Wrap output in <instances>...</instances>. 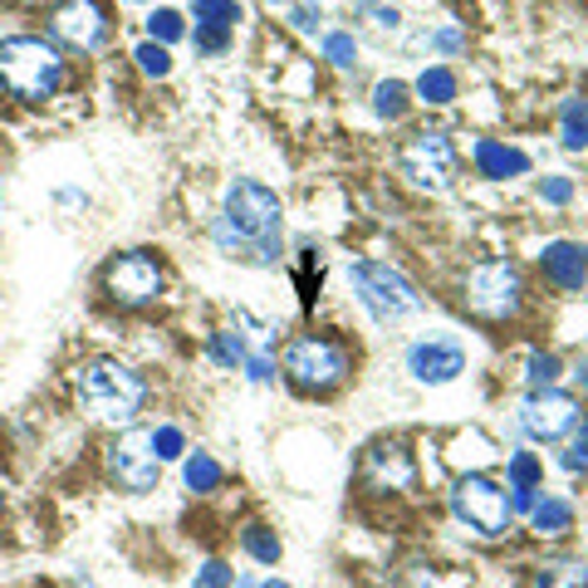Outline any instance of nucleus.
I'll return each mask as SVG.
<instances>
[{
  "label": "nucleus",
  "mask_w": 588,
  "mask_h": 588,
  "mask_svg": "<svg viewBox=\"0 0 588 588\" xmlns=\"http://www.w3.org/2000/svg\"><path fill=\"white\" fill-rule=\"evenodd\" d=\"M280 221H285V207L270 187L251 182V177H235L225 187V207L211 235L231 260H245V265H275L280 260Z\"/></svg>",
  "instance_id": "1"
},
{
  "label": "nucleus",
  "mask_w": 588,
  "mask_h": 588,
  "mask_svg": "<svg viewBox=\"0 0 588 588\" xmlns=\"http://www.w3.org/2000/svg\"><path fill=\"white\" fill-rule=\"evenodd\" d=\"M74 388H78L84 412L98 417V422H113V427L118 422L128 427L147 402V382L128 364H118V358H94V364H84L74 378Z\"/></svg>",
  "instance_id": "2"
},
{
  "label": "nucleus",
  "mask_w": 588,
  "mask_h": 588,
  "mask_svg": "<svg viewBox=\"0 0 588 588\" xmlns=\"http://www.w3.org/2000/svg\"><path fill=\"white\" fill-rule=\"evenodd\" d=\"M0 84L25 104H44L60 94L64 84V60L54 44H44L35 35H10L0 40Z\"/></svg>",
  "instance_id": "3"
},
{
  "label": "nucleus",
  "mask_w": 588,
  "mask_h": 588,
  "mask_svg": "<svg viewBox=\"0 0 588 588\" xmlns=\"http://www.w3.org/2000/svg\"><path fill=\"white\" fill-rule=\"evenodd\" d=\"M348 280H354L358 300H364V309L378 324H398V319H407V314L422 309V294H417V285L402 275V270L382 265V260H358V265L348 270Z\"/></svg>",
  "instance_id": "4"
},
{
  "label": "nucleus",
  "mask_w": 588,
  "mask_h": 588,
  "mask_svg": "<svg viewBox=\"0 0 588 588\" xmlns=\"http://www.w3.org/2000/svg\"><path fill=\"white\" fill-rule=\"evenodd\" d=\"M285 372H290V382L300 392H329V388H338V382H344L348 354H344V344H334V338L300 334L285 348Z\"/></svg>",
  "instance_id": "5"
},
{
  "label": "nucleus",
  "mask_w": 588,
  "mask_h": 588,
  "mask_svg": "<svg viewBox=\"0 0 588 588\" xmlns=\"http://www.w3.org/2000/svg\"><path fill=\"white\" fill-rule=\"evenodd\" d=\"M451 511H456L461 525L476 529V535H485V539H501L515 519L511 495H505L491 476H461L456 491H451Z\"/></svg>",
  "instance_id": "6"
},
{
  "label": "nucleus",
  "mask_w": 588,
  "mask_h": 588,
  "mask_svg": "<svg viewBox=\"0 0 588 588\" xmlns=\"http://www.w3.org/2000/svg\"><path fill=\"white\" fill-rule=\"evenodd\" d=\"M519 300H525V285H519V270L511 260H481L466 275V309L481 319H511Z\"/></svg>",
  "instance_id": "7"
},
{
  "label": "nucleus",
  "mask_w": 588,
  "mask_h": 588,
  "mask_svg": "<svg viewBox=\"0 0 588 588\" xmlns=\"http://www.w3.org/2000/svg\"><path fill=\"white\" fill-rule=\"evenodd\" d=\"M398 167L417 191H447L451 177H456V147H451L447 133L427 128V133H417V138L402 143Z\"/></svg>",
  "instance_id": "8"
},
{
  "label": "nucleus",
  "mask_w": 588,
  "mask_h": 588,
  "mask_svg": "<svg viewBox=\"0 0 588 588\" xmlns=\"http://www.w3.org/2000/svg\"><path fill=\"white\" fill-rule=\"evenodd\" d=\"M157 471H162V461H157L153 451V432H143V427H128L123 437H113L108 447V476L123 485V491L143 495L157 485Z\"/></svg>",
  "instance_id": "9"
},
{
  "label": "nucleus",
  "mask_w": 588,
  "mask_h": 588,
  "mask_svg": "<svg viewBox=\"0 0 588 588\" xmlns=\"http://www.w3.org/2000/svg\"><path fill=\"white\" fill-rule=\"evenodd\" d=\"M104 285H108L113 304H123V309H143V304H153L157 294H162V265H157L153 255H143V251L118 255L108 265Z\"/></svg>",
  "instance_id": "10"
},
{
  "label": "nucleus",
  "mask_w": 588,
  "mask_h": 588,
  "mask_svg": "<svg viewBox=\"0 0 588 588\" xmlns=\"http://www.w3.org/2000/svg\"><path fill=\"white\" fill-rule=\"evenodd\" d=\"M519 427H525L529 441H559L579 427V402L559 388L529 392V398L519 402Z\"/></svg>",
  "instance_id": "11"
},
{
  "label": "nucleus",
  "mask_w": 588,
  "mask_h": 588,
  "mask_svg": "<svg viewBox=\"0 0 588 588\" xmlns=\"http://www.w3.org/2000/svg\"><path fill=\"white\" fill-rule=\"evenodd\" d=\"M407 372H412L417 382H451L466 372V348L456 344L451 334H432V338H417L412 348H407Z\"/></svg>",
  "instance_id": "12"
},
{
  "label": "nucleus",
  "mask_w": 588,
  "mask_h": 588,
  "mask_svg": "<svg viewBox=\"0 0 588 588\" xmlns=\"http://www.w3.org/2000/svg\"><path fill=\"white\" fill-rule=\"evenodd\" d=\"M54 35L78 44V50H98L108 35V20L98 0H70V6L54 10Z\"/></svg>",
  "instance_id": "13"
},
{
  "label": "nucleus",
  "mask_w": 588,
  "mask_h": 588,
  "mask_svg": "<svg viewBox=\"0 0 588 588\" xmlns=\"http://www.w3.org/2000/svg\"><path fill=\"white\" fill-rule=\"evenodd\" d=\"M539 265H545L549 285L579 290L584 280H588V245H579V241H549L545 251H539Z\"/></svg>",
  "instance_id": "14"
},
{
  "label": "nucleus",
  "mask_w": 588,
  "mask_h": 588,
  "mask_svg": "<svg viewBox=\"0 0 588 588\" xmlns=\"http://www.w3.org/2000/svg\"><path fill=\"white\" fill-rule=\"evenodd\" d=\"M476 167H481V177H491V182H511V177L529 172V157L519 153V147L501 143V138H481L476 143Z\"/></svg>",
  "instance_id": "15"
},
{
  "label": "nucleus",
  "mask_w": 588,
  "mask_h": 588,
  "mask_svg": "<svg viewBox=\"0 0 588 588\" xmlns=\"http://www.w3.org/2000/svg\"><path fill=\"white\" fill-rule=\"evenodd\" d=\"M368 471L378 485H407L412 481V461H407L402 447H372L368 451Z\"/></svg>",
  "instance_id": "16"
},
{
  "label": "nucleus",
  "mask_w": 588,
  "mask_h": 588,
  "mask_svg": "<svg viewBox=\"0 0 588 588\" xmlns=\"http://www.w3.org/2000/svg\"><path fill=\"white\" fill-rule=\"evenodd\" d=\"M529 525H535V535H545V539H559V535H569L574 529V505L569 501H535V511H529Z\"/></svg>",
  "instance_id": "17"
},
{
  "label": "nucleus",
  "mask_w": 588,
  "mask_h": 588,
  "mask_svg": "<svg viewBox=\"0 0 588 588\" xmlns=\"http://www.w3.org/2000/svg\"><path fill=\"white\" fill-rule=\"evenodd\" d=\"M559 133H564V147H569V153L588 147V98H564V108H559Z\"/></svg>",
  "instance_id": "18"
},
{
  "label": "nucleus",
  "mask_w": 588,
  "mask_h": 588,
  "mask_svg": "<svg viewBox=\"0 0 588 588\" xmlns=\"http://www.w3.org/2000/svg\"><path fill=\"white\" fill-rule=\"evenodd\" d=\"M417 98H422V104H451V98H456V74H451L447 64L422 70L417 74Z\"/></svg>",
  "instance_id": "19"
},
{
  "label": "nucleus",
  "mask_w": 588,
  "mask_h": 588,
  "mask_svg": "<svg viewBox=\"0 0 588 588\" xmlns=\"http://www.w3.org/2000/svg\"><path fill=\"white\" fill-rule=\"evenodd\" d=\"M535 588H588V569L574 559H554L535 569Z\"/></svg>",
  "instance_id": "20"
},
{
  "label": "nucleus",
  "mask_w": 588,
  "mask_h": 588,
  "mask_svg": "<svg viewBox=\"0 0 588 588\" xmlns=\"http://www.w3.org/2000/svg\"><path fill=\"white\" fill-rule=\"evenodd\" d=\"M407 104H412V88H407L402 78H382V84L372 88V113H378V118L398 123L402 113H407Z\"/></svg>",
  "instance_id": "21"
},
{
  "label": "nucleus",
  "mask_w": 588,
  "mask_h": 588,
  "mask_svg": "<svg viewBox=\"0 0 588 588\" xmlns=\"http://www.w3.org/2000/svg\"><path fill=\"white\" fill-rule=\"evenodd\" d=\"M182 481H187V491L207 495V491H217V485H221V466L207 456V451H191V456L182 461Z\"/></svg>",
  "instance_id": "22"
},
{
  "label": "nucleus",
  "mask_w": 588,
  "mask_h": 588,
  "mask_svg": "<svg viewBox=\"0 0 588 588\" xmlns=\"http://www.w3.org/2000/svg\"><path fill=\"white\" fill-rule=\"evenodd\" d=\"M235 20H241V6H235V0H197V25L231 30L235 35Z\"/></svg>",
  "instance_id": "23"
},
{
  "label": "nucleus",
  "mask_w": 588,
  "mask_h": 588,
  "mask_svg": "<svg viewBox=\"0 0 588 588\" xmlns=\"http://www.w3.org/2000/svg\"><path fill=\"white\" fill-rule=\"evenodd\" d=\"M133 60H138V70L147 78H167V74H172V54H167V44H157V40L138 44V50H133Z\"/></svg>",
  "instance_id": "24"
},
{
  "label": "nucleus",
  "mask_w": 588,
  "mask_h": 588,
  "mask_svg": "<svg viewBox=\"0 0 588 588\" xmlns=\"http://www.w3.org/2000/svg\"><path fill=\"white\" fill-rule=\"evenodd\" d=\"M245 338L241 334H231V329H221V334H211V358H217L221 368H241L245 364Z\"/></svg>",
  "instance_id": "25"
},
{
  "label": "nucleus",
  "mask_w": 588,
  "mask_h": 588,
  "mask_svg": "<svg viewBox=\"0 0 588 588\" xmlns=\"http://www.w3.org/2000/svg\"><path fill=\"white\" fill-rule=\"evenodd\" d=\"M241 539H245V549H251L260 564H280V535H275V529H265V525H251V529H245Z\"/></svg>",
  "instance_id": "26"
},
{
  "label": "nucleus",
  "mask_w": 588,
  "mask_h": 588,
  "mask_svg": "<svg viewBox=\"0 0 588 588\" xmlns=\"http://www.w3.org/2000/svg\"><path fill=\"white\" fill-rule=\"evenodd\" d=\"M559 372H564V364L554 354H529V364H525V378L535 382V392L554 388V382H559Z\"/></svg>",
  "instance_id": "27"
},
{
  "label": "nucleus",
  "mask_w": 588,
  "mask_h": 588,
  "mask_svg": "<svg viewBox=\"0 0 588 588\" xmlns=\"http://www.w3.org/2000/svg\"><path fill=\"white\" fill-rule=\"evenodd\" d=\"M147 30H153V40H157V44H172V40H182V35H187L182 15H177V10H167V6L147 15Z\"/></svg>",
  "instance_id": "28"
},
{
  "label": "nucleus",
  "mask_w": 588,
  "mask_h": 588,
  "mask_svg": "<svg viewBox=\"0 0 588 588\" xmlns=\"http://www.w3.org/2000/svg\"><path fill=\"white\" fill-rule=\"evenodd\" d=\"M539 485V461L529 451H515L511 456V491H535Z\"/></svg>",
  "instance_id": "29"
},
{
  "label": "nucleus",
  "mask_w": 588,
  "mask_h": 588,
  "mask_svg": "<svg viewBox=\"0 0 588 588\" xmlns=\"http://www.w3.org/2000/svg\"><path fill=\"white\" fill-rule=\"evenodd\" d=\"M153 451H157V461H177V456H187V437H182V427H157V432H153Z\"/></svg>",
  "instance_id": "30"
},
{
  "label": "nucleus",
  "mask_w": 588,
  "mask_h": 588,
  "mask_svg": "<svg viewBox=\"0 0 588 588\" xmlns=\"http://www.w3.org/2000/svg\"><path fill=\"white\" fill-rule=\"evenodd\" d=\"M324 54H329L338 70H348V64L358 60V40L348 35V30H334V35H324Z\"/></svg>",
  "instance_id": "31"
},
{
  "label": "nucleus",
  "mask_w": 588,
  "mask_h": 588,
  "mask_svg": "<svg viewBox=\"0 0 588 588\" xmlns=\"http://www.w3.org/2000/svg\"><path fill=\"white\" fill-rule=\"evenodd\" d=\"M231 584H235V569H231V564H221V559L201 564L197 579H191V588H231Z\"/></svg>",
  "instance_id": "32"
},
{
  "label": "nucleus",
  "mask_w": 588,
  "mask_h": 588,
  "mask_svg": "<svg viewBox=\"0 0 588 588\" xmlns=\"http://www.w3.org/2000/svg\"><path fill=\"white\" fill-rule=\"evenodd\" d=\"M539 197H545L549 207H569V201H574V182H569V177H545V182H539Z\"/></svg>",
  "instance_id": "33"
},
{
  "label": "nucleus",
  "mask_w": 588,
  "mask_h": 588,
  "mask_svg": "<svg viewBox=\"0 0 588 588\" xmlns=\"http://www.w3.org/2000/svg\"><path fill=\"white\" fill-rule=\"evenodd\" d=\"M191 40H197L201 54H225V50H231V30H207V25H197V35H191Z\"/></svg>",
  "instance_id": "34"
},
{
  "label": "nucleus",
  "mask_w": 588,
  "mask_h": 588,
  "mask_svg": "<svg viewBox=\"0 0 588 588\" xmlns=\"http://www.w3.org/2000/svg\"><path fill=\"white\" fill-rule=\"evenodd\" d=\"M319 20H324V10H319V6H294L290 25L300 30V35H314V30H319Z\"/></svg>",
  "instance_id": "35"
},
{
  "label": "nucleus",
  "mask_w": 588,
  "mask_h": 588,
  "mask_svg": "<svg viewBox=\"0 0 588 588\" xmlns=\"http://www.w3.org/2000/svg\"><path fill=\"white\" fill-rule=\"evenodd\" d=\"M245 372H251V382H270L275 364H270V354H245Z\"/></svg>",
  "instance_id": "36"
},
{
  "label": "nucleus",
  "mask_w": 588,
  "mask_h": 588,
  "mask_svg": "<svg viewBox=\"0 0 588 588\" xmlns=\"http://www.w3.org/2000/svg\"><path fill=\"white\" fill-rule=\"evenodd\" d=\"M564 466L569 471H588V427L579 437H574V447H569V456H564Z\"/></svg>",
  "instance_id": "37"
},
{
  "label": "nucleus",
  "mask_w": 588,
  "mask_h": 588,
  "mask_svg": "<svg viewBox=\"0 0 588 588\" xmlns=\"http://www.w3.org/2000/svg\"><path fill=\"white\" fill-rule=\"evenodd\" d=\"M432 44H437V50H447V54H456L461 50V35H456V30H437Z\"/></svg>",
  "instance_id": "38"
},
{
  "label": "nucleus",
  "mask_w": 588,
  "mask_h": 588,
  "mask_svg": "<svg viewBox=\"0 0 588 588\" xmlns=\"http://www.w3.org/2000/svg\"><path fill=\"white\" fill-rule=\"evenodd\" d=\"M372 20H378L382 30H392V25H398L402 15H398V10H388V6H372Z\"/></svg>",
  "instance_id": "39"
},
{
  "label": "nucleus",
  "mask_w": 588,
  "mask_h": 588,
  "mask_svg": "<svg viewBox=\"0 0 588 588\" xmlns=\"http://www.w3.org/2000/svg\"><path fill=\"white\" fill-rule=\"evenodd\" d=\"M260 588H290L285 579H270V584H260Z\"/></svg>",
  "instance_id": "40"
},
{
  "label": "nucleus",
  "mask_w": 588,
  "mask_h": 588,
  "mask_svg": "<svg viewBox=\"0 0 588 588\" xmlns=\"http://www.w3.org/2000/svg\"><path fill=\"white\" fill-rule=\"evenodd\" d=\"M364 6H378V0H364Z\"/></svg>",
  "instance_id": "41"
},
{
  "label": "nucleus",
  "mask_w": 588,
  "mask_h": 588,
  "mask_svg": "<svg viewBox=\"0 0 588 588\" xmlns=\"http://www.w3.org/2000/svg\"><path fill=\"white\" fill-rule=\"evenodd\" d=\"M25 6H40V0H25Z\"/></svg>",
  "instance_id": "42"
},
{
  "label": "nucleus",
  "mask_w": 588,
  "mask_h": 588,
  "mask_svg": "<svg viewBox=\"0 0 588 588\" xmlns=\"http://www.w3.org/2000/svg\"><path fill=\"white\" fill-rule=\"evenodd\" d=\"M0 505H6V491H0Z\"/></svg>",
  "instance_id": "43"
},
{
  "label": "nucleus",
  "mask_w": 588,
  "mask_h": 588,
  "mask_svg": "<svg viewBox=\"0 0 588 588\" xmlns=\"http://www.w3.org/2000/svg\"><path fill=\"white\" fill-rule=\"evenodd\" d=\"M133 6H143V0H133Z\"/></svg>",
  "instance_id": "44"
}]
</instances>
